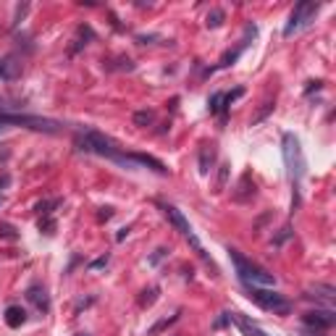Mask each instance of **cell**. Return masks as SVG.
Masks as SVG:
<instances>
[{
	"instance_id": "52a82bcc",
	"label": "cell",
	"mask_w": 336,
	"mask_h": 336,
	"mask_svg": "<svg viewBox=\"0 0 336 336\" xmlns=\"http://www.w3.org/2000/svg\"><path fill=\"white\" fill-rule=\"evenodd\" d=\"M302 323L307 328H312V331H328L336 323V312L331 307H326V310H307L302 315Z\"/></svg>"
},
{
	"instance_id": "603a6c76",
	"label": "cell",
	"mask_w": 336,
	"mask_h": 336,
	"mask_svg": "<svg viewBox=\"0 0 336 336\" xmlns=\"http://www.w3.org/2000/svg\"><path fill=\"white\" fill-rule=\"evenodd\" d=\"M294 237V231H292V226H281V231H279V234H276L273 237V242H271V247H281L284 245V242H289V239H292Z\"/></svg>"
},
{
	"instance_id": "836d02e7",
	"label": "cell",
	"mask_w": 336,
	"mask_h": 336,
	"mask_svg": "<svg viewBox=\"0 0 336 336\" xmlns=\"http://www.w3.org/2000/svg\"><path fill=\"white\" fill-rule=\"evenodd\" d=\"M271 110H273V102H265V108H263V110H260L258 116H255V119H252V124H258V121H263V119H265V116H268Z\"/></svg>"
},
{
	"instance_id": "8d00e7d4",
	"label": "cell",
	"mask_w": 336,
	"mask_h": 336,
	"mask_svg": "<svg viewBox=\"0 0 336 336\" xmlns=\"http://www.w3.org/2000/svg\"><path fill=\"white\" fill-rule=\"evenodd\" d=\"M226 323H231V318H229V312H221V318L215 320V328H223Z\"/></svg>"
},
{
	"instance_id": "5b68a950",
	"label": "cell",
	"mask_w": 336,
	"mask_h": 336,
	"mask_svg": "<svg viewBox=\"0 0 336 336\" xmlns=\"http://www.w3.org/2000/svg\"><path fill=\"white\" fill-rule=\"evenodd\" d=\"M247 292H250L247 297L255 305H260L263 310L273 312V315H289V312H292V302L271 286H247Z\"/></svg>"
},
{
	"instance_id": "4fadbf2b",
	"label": "cell",
	"mask_w": 336,
	"mask_h": 336,
	"mask_svg": "<svg viewBox=\"0 0 336 336\" xmlns=\"http://www.w3.org/2000/svg\"><path fill=\"white\" fill-rule=\"evenodd\" d=\"M132 160H134L137 166H147V168H153L155 173H160V176H166V173H168V168H166L163 163H160L158 158H153V155H145V153H132Z\"/></svg>"
},
{
	"instance_id": "d6986e66",
	"label": "cell",
	"mask_w": 336,
	"mask_h": 336,
	"mask_svg": "<svg viewBox=\"0 0 336 336\" xmlns=\"http://www.w3.org/2000/svg\"><path fill=\"white\" fill-rule=\"evenodd\" d=\"M158 294H160V286H158V284H153L150 289H145L142 297H140V307H153L155 299H158Z\"/></svg>"
},
{
	"instance_id": "484cf974",
	"label": "cell",
	"mask_w": 336,
	"mask_h": 336,
	"mask_svg": "<svg viewBox=\"0 0 336 336\" xmlns=\"http://www.w3.org/2000/svg\"><path fill=\"white\" fill-rule=\"evenodd\" d=\"M229 171H231V163H221V171H218V192L226 189V184H229Z\"/></svg>"
},
{
	"instance_id": "ba28073f",
	"label": "cell",
	"mask_w": 336,
	"mask_h": 336,
	"mask_svg": "<svg viewBox=\"0 0 336 336\" xmlns=\"http://www.w3.org/2000/svg\"><path fill=\"white\" fill-rule=\"evenodd\" d=\"M160 210H163V215L168 218V223L176 229L179 234H184V237L192 234V226H189V221L184 218V213L179 210V207H173V205H160Z\"/></svg>"
},
{
	"instance_id": "6da1fadb",
	"label": "cell",
	"mask_w": 336,
	"mask_h": 336,
	"mask_svg": "<svg viewBox=\"0 0 336 336\" xmlns=\"http://www.w3.org/2000/svg\"><path fill=\"white\" fill-rule=\"evenodd\" d=\"M79 153H92V155H100V158H108L113 163H121L126 168H137V163L132 160V153H124V150L116 145L110 137H105L102 132H95V129H84L76 134L74 140Z\"/></svg>"
},
{
	"instance_id": "8fae6325",
	"label": "cell",
	"mask_w": 336,
	"mask_h": 336,
	"mask_svg": "<svg viewBox=\"0 0 336 336\" xmlns=\"http://www.w3.org/2000/svg\"><path fill=\"white\" fill-rule=\"evenodd\" d=\"M229 318L237 323V328L245 333V336H268V333H265V331L258 326V323L250 320L247 315H242V312H229Z\"/></svg>"
},
{
	"instance_id": "83f0119b",
	"label": "cell",
	"mask_w": 336,
	"mask_h": 336,
	"mask_svg": "<svg viewBox=\"0 0 336 336\" xmlns=\"http://www.w3.org/2000/svg\"><path fill=\"white\" fill-rule=\"evenodd\" d=\"M108 263H110V255L105 252V255H100V258H95V260H92V263L87 265V268H89V271H100V268H105Z\"/></svg>"
},
{
	"instance_id": "4dcf8cb0",
	"label": "cell",
	"mask_w": 336,
	"mask_h": 336,
	"mask_svg": "<svg viewBox=\"0 0 336 336\" xmlns=\"http://www.w3.org/2000/svg\"><path fill=\"white\" fill-rule=\"evenodd\" d=\"M155 40H158V42H166L160 34H137V42H140V45H153Z\"/></svg>"
},
{
	"instance_id": "5bb4252c",
	"label": "cell",
	"mask_w": 336,
	"mask_h": 336,
	"mask_svg": "<svg viewBox=\"0 0 336 336\" xmlns=\"http://www.w3.org/2000/svg\"><path fill=\"white\" fill-rule=\"evenodd\" d=\"M6 323L11 328H21L27 323V310L21 307V305H11L6 307Z\"/></svg>"
},
{
	"instance_id": "f546056e",
	"label": "cell",
	"mask_w": 336,
	"mask_h": 336,
	"mask_svg": "<svg viewBox=\"0 0 336 336\" xmlns=\"http://www.w3.org/2000/svg\"><path fill=\"white\" fill-rule=\"evenodd\" d=\"M168 252H171L168 247H158L153 255H150V265H158V263L163 260V258H168Z\"/></svg>"
},
{
	"instance_id": "ffe728a7",
	"label": "cell",
	"mask_w": 336,
	"mask_h": 336,
	"mask_svg": "<svg viewBox=\"0 0 336 336\" xmlns=\"http://www.w3.org/2000/svg\"><path fill=\"white\" fill-rule=\"evenodd\" d=\"M61 202H63L61 197H53V200H42V202L34 205V210H37L40 215H53V210H55V207L61 205Z\"/></svg>"
},
{
	"instance_id": "30bf717a",
	"label": "cell",
	"mask_w": 336,
	"mask_h": 336,
	"mask_svg": "<svg viewBox=\"0 0 336 336\" xmlns=\"http://www.w3.org/2000/svg\"><path fill=\"white\" fill-rule=\"evenodd\" d=\"M27 299L37 307L40 312H48L50 310V297H48V292H45V286L42 284H32L29 289H27Z\"/></svg>"
},
{
	"instance_id": "e575fe53",
	"label": "cell",
	"mask_w": 336,
	"mask_h": 336,
	"mask_svg": "<svg viewBox=\"0 0 336 336\" xmlns=\"http://www.w3.org/2000/svg\"><path fill=\"white\" fill-rule=\"evenodd\" d=\"M110 215H113V207H100V213H97L100 221H108Z\"/></svg>"
},
{
	"instance_id": "60d3db41",
	"label": "cell",
	"mask_w": 336,
	"mask_h": 336,
	"mask_svg": "<svg viewBox=\"0 0 336 336\" xmlns=\"http://www.w3.org/2000/svg\"><path fill=\"white\" fill-rule=\"evenodd\" d=\"M76 336H89V333H76Z\"/></svg>"
},
{
	"instance_id": "d4e9b609",
	"label": "cell",
	"mask_w": 336,
	"mask_h": 336,
	"mask_svg": "<svg viewBox=\"0 0 336 336\" xmlns=\"http://www.w3.org/2000/svg\"><path fill=\"white\" fill-rule=\"evenodd\" d=\"M40 231H45L48 237H53L55 234V218L53 215H42L40 218Z\"/></svg>"
},
{
	"instance_id": "f35d334b",
	"label": "cell",
	"mask_w": 336,
	"mask_h": 336,
	"mask_svg": "<svg viewBox=\"0 0 336 336\" xmlns=\"http://www.w3.org/2000/svg\"><path fill=\"white\" fill-rule=\"evenodd\" d=\"M8 184H11V176H8V173H3V176H0V189H6Z\"/></svg>"
},
{
	"instance_id": "ac0fdd59",
	"label": "cell",
	"mask_w": 336,
	"mask_h": 336,
	"mask_svg": "<svg viewBox=\"0 0 336 336\" xmlns=\"http://www.w3.org/2000/svg\"><path fill=\"white\" fill-rule=\"evenodd\" d=\"M223 21H226V11H223V8H213L210 14L205 16V27H207V29H218Z\"/></svg>"
},
{
	"instance_id": "44dd1931",
	"label": "cell",
	"mask_w": 336,
	"mask_h": 336,
	"mask_svg": "<svg viewBox=\"0 0 336 336\" xmlns=\"http://www.w3.org/2000/svg\"><path fill=\"white\" fill-rule=\"evenodd\" d=\"M179 315H181V312H176V315H171V318H160V320L155 323V326H153V328L147 331V336H158V333L163 331V328H168L171 323H176V320H179Z\"/></svg>"
},
{
	"instance_id": "cb8c5ba5",
	"label": "cell",
	"mask_w": 336,
	"mask_h": 336,
	"mask_svg": "<svg viewBox=\"0 0 336 336\" xmlns=\"http://www.w3.org/2000/svg\"><path fill=\"white\" fill-rule=\"evenodd\" d=\"M155 121V110H137L134 113V126H150Z\"/></svg>"
},
{
	"instance_id": "4316f807",
	"label": "cell",
	"mask_w": 336,
	"mask_h": 336,
	"mask_svg": "<svg viewBox=\"0 0 336 336\" xmlns=\"http://www.w3.org/2000/svg\"><path fill=\"white\" fill-rule=\"evenodd\" d=\"M110 71H134V63L129 58H116V66H110Z\"/></svg>"
},
{
	"instance_id": "7402d4cb",
	"label": "cell",
	"mask_w": 336,
	"mask_h": 336,
	"mask_svg": "<svg viewBox=\"0 0 336 336\" xmlns=\"http://www.w3.org/2000/svg\"><path fill=\"white\" fill-rule=\"evenodd\" d=\"M242 53H245V48H242V45H239L237 50L223 53V58H221V63H218V68H229V66H234V63H237V58H239Z\"/></svg>"
},
{
	"instance_id": "3957f363",
	"label": "cell",
	"mask_w": 336,
	"mask_h": 336,
	"mask_svg": "<svg viewBox=\"0 0 336 336\" xmlns=\"http://www.w3.org/2000/svg\"><path fill=\"white\" fill-rule=\"evenodd\" d=\"M281 153H284L289 179H292V184L297 187V184L302 181V176L307 173V160H305V153H302V145H299V140L292 132H286L281 137Z\"/></svg>"
},
{
	"instance_id": "d590c367",
	"label": "cell",
	"mask_w": 336,
	"mask_h": 336,
	"mask_svg": "<svg viewBox=\"0 0 336 336\" xmlns=\"http://www.w3.org/2000/svg\"><path fill=\"white\" fill-rule=\"evenodd\" d=\"M14 108H16V105H11V102H8L6 97H0V113H11Z\"/></svg>"
},
{
	"instance_id": "9a60e30c",
	"label": "cell",
	"mask_w": 336,
	"mask_h": 336,
	"mask_svg": "<svg viewBox=\"0 0 336 336\" xmlns=\"http://www.w3.org/2000/svg\"><path fill=\"white\" fill-rule=\"evenodd\" d=\"M92 40H95V32H92V27L89 24H82L76 29V45L71 48V53H76V50H82L84 45H89Z\"/></svg>"
},
{
	"instance_id": "277c9868",
	"label": "cell",
	"mask_w": 336,
	"mask_h": 336,
	"mask_svg": "<svg viewBox=\"0 0 336 336\" xmlns=\"http://www.w3.org/2000/svg\"><path fill=\"white\" fill-rule=\"evenodd\" d=\"M11 126H24L32 132H45V134H58L63 129L61 121L45 119V116H21V113H0V134L8 132Z\"/></svg>"
},
{
	"instance_id": "f1b7e54d",
	"label": "cell",
	"mask_w": 336,
	"mask_h": 336,
	"mask_svg": "<svg viewBox=\"0 0 336 336\" xmlns=\"http://www.w3.org/2000/svg\"><path fill=\"white\" fill-rule=\"evenodd\" d=\"M0 239H19V231L11 223H0Z\"/></svg>"
},
{
	"instance_id": "b9f144b4",
	"label": "cell",
	"mask_w": 336,
	"mask_h": 336,
	"mask_svg": "<svg viewBox=\"0 0 336 336\" xmlns=\"http://www.w3.org/2000/svg\"><path fill=\"white\" fill-rule=\"evenodd\" d=\"M0 205H3V197H0Z\"/></svg>"
},
{
	"instance_id": "8992f818",
	"label": "cell",
	"mask_w": 336,
	"mask_h": 336,
	"mask_svg": "<svg viewBox=\"0 0 336 336\" xmlns=\"http://www.w3.org/2000/svg\"><path fill=\"white\" fill-rule=\"evenodd\" d=\"M318 8H320V3H310V0L297 3L294 11H292V16H289V24L284 27V37H292L294 32L310 27L312 19H315V14H318Z\"/></svg>"
},
{
	"instance_id": "ab89813d",
	"label": "cell",
	"mask_w": 336,
	"mask_h": 336,
	"mask_svg": "<svg viewBox=\"0 0 336 336\" xmlns=\"http://www.w3.org/2000/svg\"><path fill=\"white\" fill-rule=\"evenodd\" d=\"M302 336H323L320 331H312V328H307V331H302Z\"/></svg>"
},
{
	"instance_id": "9c48e42d",
	"label": "cell",
	"mask_w": 336,
	"mask_h": 336,
	"mask_svg": "<svg viewBox=\"0 0 336 336\" xmlns=\"http://www.w3.org/2000/svg\"><path fill=\"white\" fill-rule=\"evenodd\" d=\"M21 76V61L16 55H3L0 58V79L3 82H14Z\"/></svg>"
},
{
	"instance_id": "7c38bea8",
	"label": "cell",
	"mask_w": 336,
	"mask_h": 336,
	"mask_svg": "<svg viewBox=\"0 0 336 336\" xmlns=\"http://www.w3.org/2000/svg\"><path fill=\"white\" fill-rule=\"evenodd\" d=\"M305 297H315V299H323L328 307L333 305V299H336V289L331 284H310L307 286V294Z\"/></svg>"
},
{
	"instance_id": "2e32d148",
	"label": "cell",
	"mask_w": 336,
	"mask_h": 336,
	"mask_svg": "<svg viewBox=\"0 0 336 336\" xmlns=\"http://www.w3.org/2000/svg\"><path fill=\"white\" fill-rule=\"evenodd\" d=\"M215 163V147L210 145V147H202L200 150V173H207V171H210V166Z\"/></svg>"
},
{
	"instance_id": "1f68e13d",
	"label": "cell",
	"mask_w": 336,
	"mask_h": 336,
	"mask_svg": "<svg viewBox=\"0 0 336 336\" xmlns=\"http://www.w3.org/2000/svg\"><path fill=\"white\" fill-rule=\"evenodd\" d=\"M27 11H29V6H27V3H21V6L16 8V16H14V29H16V27L21 24V19L27 16Z\"/></svg>"
},
{
	"instance_id": "74e56055",
	"label": "cell",
	"mask_w": 336,
	"mask_h": 336,
	"mask_svg": "<svg viewBox=\"0 0 336 336\" xmlns=\"http://www.w3.org/2000/svg\"><path fill=\"white\" fill-rule=\"evenodd\" d=\"M129 231H132V229H129V226H124V229H121V231H119V234H116V242H124V239H126V237H129Z\"/></svg>"
},
{
	"instance_id": "d6a6232c",
	"label": "cell",
	"mask_w": 336,
	"mask_h": 336,
	"mask_svg": "<svg viewBox=\"0 0 336 336\" xmlns=\"http://www.w3.org/2000/svg\"><path fill=\"white\" fill-rule=\"evenodd\" d=\"M318 89H323V79H315V82H307V87H305V95H312V92H318Z\"/></svg>"
},
{
	"instance_id": "e0dca14e",
	"label": "cell",
	"mask_w": 336,
	"mask_h": 336,
	"mask_svg": "<svg viewBox=\"0 0 336 336\" xmlns=\"http://www.w3.org/2000/svg\"><path fill=\"white\" fill-rule=\"evenodd\" d=\"M207 110H210L213 116L218 113V116H226V105H223V92H213L210 97H207Z\"/></svg>"
},
{
	"instance_id": "7a4b0ae2",
	"label": "cell",
	"mask_w": 336,
	"mask_h": 336,
	"mask_svg": "<svg viewBox=\"0 0 336 336\" xmlns=\"http://www.w3.org/2000/svg\"><path fill=\"white\" fill-rule=\"evenodd\" d=\"M229 258L234 263V271L245 286H273L276 284V276L271 271H265L263 265L247 260L239 250H229Z\"/></svg>"
}]
</instances>
